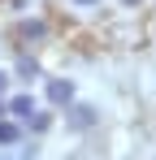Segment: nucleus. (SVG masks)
I'll return each mask as SVG.
<instances>
[{"instance_id": "nucleus-1", "label": "nucleus", "mask_w": 156, "mask_h": 160, "mask_svg": "<svg viewBox=\"0 0 156 160\" xmlns=\"http://www.w3.org/2000/svg\"><path fill=\"white\" fill-rule=\"evenodd\" d=\"M30 112H35V100H30V95H13V100H9V117L30 121Z\"/></svg>"}, {"instance_id": "nucleus-2", "label": "nucleus", "mask_w": 156, "mask_h": 160, "mask_svg": "<svg viewBox=\"0 0 156 160\" xmlns=\"http://www.w3.org/2000/svg\"><path fill=\"white\" fill-rule=\"evenodd\" d=\"M48 95L56 100V104H70V100H74V87L61 82V78H52V82H48Z\"/></svg>"}, {"instance_id": "nucleus-3", "label": "nucleus", "mask_w": 156, "mask_h": 160, "mask_svg": "<svg viewBox=\"0 0 156 160\" xmlns=\"http://www.w3.org/2000/svg\"><path fill=\"white\" fill-rule=\"evenodd\" d=\"M91 121H96V108L78 104V108H74V126H91Z\"/></svg>"}, {"instance_id": "nucleus-4", "label": "nucleus", "mask_w": 156, "mask_h": 160, "mask_svg": "<svg viewBox=\"0 0 156 160\" xmlns=\"http://www.w3.org/2000/svg\"><path fill=\"white\" fill-rule=\"evenodd\" d=\"M18 74H22V78H35V74H39V61L22 56V61H18Z\"/></svg>"}, {"instance_id": "nucleus-5", "label": "nucleus", "mask_w": 156, "mask_h": 160, "mask_svg": "<svg viewBox=\"0 0 156 160\" xmlns=\"http://www.w3.org/2000/svg\"><path fill=\"white\" fill-rule=\"evenodd\" d=\"M18 138V126L13 121H0V143H13Z\"/></svg>"}, {"instance_id": "nucleus-6", "label": "nucleus", "mask_w": 156, "mask_h": 160, "mask_svg": "<svg viewBox=\"0 0 156 160\" xmlns=\"http://www.w3.org/2000/svg\"><path fill=\"white\" fill-rule=\"evenodd\" d=\"M4 87H9V74H0V91H4Z\"/></svg>"}, {"instance_id": "nucleus-7", "label": "nucleus", "mask_w": 156, "mask_h": 160, "mask_svg": "<svg viewBox=\"0 0 156 160\" xmlns=\"http://www.w3.org/2000/svg\"><path fill=\"white\" fill-rule=\"evenodd\" d=\"M78 4H96V0H78Z\"/></svg>"}, {"instance_id": "nucleus-8", "label": "nucleus", "mask_w": 156, "mask_h": 160, "mask_svg": "<svg viewBox=\"0 0 156 160\" xmlns=\"http://www.w3.org/2000/svg\"><path fill=\"white\" fill-rule=\"evenodd\" d=\"M126 4H139V0H126Z\"/></svg>"}]
</instances>
